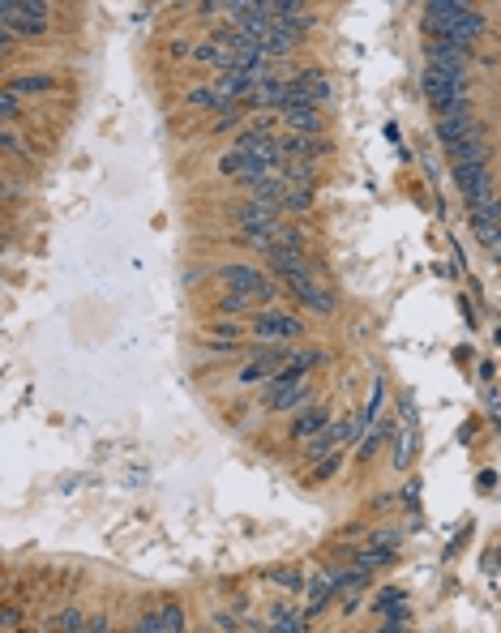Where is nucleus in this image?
<instances>
[{
	"mask_svg": "<svg viewBox=\"0 0 501 633\" xmlns=\"http://www.w3.org/2000/svg\"><path fill=\"white\" fill-rule=\"evenodd\" d=\"M467 56L442 52V48H429L425 52V73H420V86H425V99L433 103L437 116H450V111H467Z\"/></svg>",
	"mask_w": 501,
	"mask_h": 633,
	"instance_id": "nucleus-1",
	"label": "nucleus"
},
{
	"mask_svg": "<svg viewBox=\"0 0 501 633\" xmlns=\"http://www.w3.org/2000/svg\"><path fill=\"white\" fill-rule=\"evenodd\" d=\"M283 279H287V291L300 299L305 308H313L318 316H330V313H335V291L318 282V274H313V270L305 265V257H296V262L287 265Z\"/></svg>",
	"mask_w": 501,
	"mask_h": 633,
	"instance_id": "nucleus-2",
	"label": "nucleus"
},
{
	"mask_svg": "<svg viewBox=\"0 0 501 633\" xmlns=\"http://www.w3.org/2000/svg\"><path fill=\"white\" fill-rule=\"evenodd\" d=\"M48 22H52V4L48 0H13V4H4V35L9 39L48 35Z\"/></svg>",
	"mask_w": 501,
	"mask_h": 633,
	"instance_id": "nucleus-3",
	"label": "nucleus"
},
{
	"mask_svg": "<svg viewBox=\"0 0 501 633\" xmlns=\"http://www.w3.org/2000/svg\"><path fill=\"white\" fill-rule=\"evenodd\" d=\"M309 372L283 369L279 377H270L266 389H262V406L266 411H300L309 403Z\"/></svg>",
	"mask_w": 501,
	"mask_h": 633,
	"instance_id": "nucleus-4",
	"label": "nucleus"
},
{
	"mask_svg": "<svg viewBox=\"0 0 501 633\" xmlns=\"http://www.w3.org/2000/svg\"><path fill=\"white\" fill-rule=\"evenodd\" d=\"M219 287L253 296L257 304H274V296H279V282L270 279V274H262V270H253V265H223L219 270Z\"/></svg>",
	"mask_w": 501,
	"mask_h": 633,
	"instance_id": "nucleus-5",
	"label": "nucleus"
},
{
	"mask_svg": "<svg viewBox=\"0 0 501 633\" xmlns=\"http://www.w3.org/2000/svg\"><path fill=\"white\" fill-rule=\"evenodd\" d=\"M253 334L270 338V343H291V338L305 334V321H300V316H291L287 308L266 304V308H257V316H253Z\"/></svg>",
	"mask_w": 501,
	"mask_h": 633,
	"instance_id": "nucleus-6",
	"label": "nucleus"
},
{
	"mask_svg": "<svg viewBox=\"0 0 501 633\" xmlns=\"http://www.w3.org/2000/svg\"><path fill=\"white\" fill-rule=\"evenodd\" d=\"M283 124L291 133H305V138H322L326 133V111L322 103H313L305 94H291L283 107Z\"/></svg>",
	"mask_w": 501,
	"mask_h": 633,
	"instance_id": "nucleus-7",
	"label": "nucleus"
},
{
	"mask_svg": "<svg viewBox=\"0 0 501 633\" xmlns=\"http://www.w3.org/2000/svg\"><path fill=\"white\" fill-rule=\"evenodd\" d=\"M454 184H459V193L471 210H480L493 201V184H488V172H484V163H454Z\"/></svg>",
	"mask_w": 501,
	"mask_h": 633,
	"instance_id": "nucleus-8",
	"label": "nucleus"
},
{
	"mask_svg": "<svg viewBox=\"0 0 501 633\" xmlns=\"http://www.w3.org/2000/svg\"><path fill=\"white\" fill-rule=\"evenodd\" d=\"M326 423H330V411L326 406H305V411H296L291 415V423H287V437L291 441H313V437H322L326 432Z\"/></svg>",
	"mask_w": 501,
	"mask_h": 633,
	"instance_id": "nucleus-9",
	"label": "nucleus"
},
{
	"mask_svg": "<svg viewBox=\"0 0 501 633\" xmlns=\"http://www.w3.org/2000/svg\"><path fill=\"white\" fill-rule=\"evenodd\" d=\"M291 90L305 94V99H313V103H322V107L335 99V86H330V77H326L322 69H300L291 77Z\"/></svg>",
	"mask_w": 501,
	"mask_h": 633,
	"instance_id": "nucleus-10",
	"label": "nucleus"
},
{
	"mask_svg": "<svg viewBox=\"0 0 501 633\" xmlns=\"http://www.w3.org/2000/svg\"><path fill=\"white\" fill-rule=\"evenodd\" d=\"M394 544H398V539H394V535H386V530H381V535H369V539L356 548V565H364V569H377V565L394 561V552H398Z\"/></svg>",
	"mask_w": 501,
	"mask_h": 633,
	"instance_id": "nucleus-11",
	"label": "nucleus"
},
{
	"mask_svg": "<svg viewBox=\"0 0 501 633\" xmlns=\"http://www.w3.org/2000/svg\"><path fill=\"white\" fill-rule=\"evenodd\" d=\"M133 629L142 633H176L184 629V616H180V608H155V612H146L133 620Z\"/></svg>",
	"mask_w": 501,
	"mask_h": 633,
	"instance_id": "nucleus-12",
	"label": "nucleus"
},
{
	"mask_svg": "<svg viewBox=\"0 0 501 633\" xmlns=\"http://www.w3.org/2000/svg\"><path fill=\"white\" fill-rule=\"evenodd\" d=\"M60 86L52 73H13L9 77V90L13 94H52V90Z\"/></svg>",
	"mask_w": 501,
	"mask_h": 633,
	"instance_id": "nucleus-13",
	"label": "nucleus"
},
{
	"mask_svg": "<svg viewBox=\"0 0 501 633\" xmlns=\"http://www.w3.org/2000/svg\"><path fill=\"white\" fill-rule=\"evenodd\" d=\"M450 163H484V155H488V146L480 141V133H467V138L450 141L446 146Z\"/></svg>",
	"mask_w": 501,
	"mask_h": 633,
	"instance_id": "nucleus-14",
	"label": "nucleus"
},
{
	"mask_svg": "<svg viewBox=\"0 0 501 633\" xmlns=\"http://www.w3.org/2000/svg\"><path fill=\"white\" fill-rule=\"evenodd\" d=\"M283 180H287V176H283ZM279 210H287V214H305V210H313V184H296V180H287Z\"/></svg>",
	"mask_w": 501,
	"mask_h": 633,
	"instance_id": "nucleus-15",
	"label": "nucleus"
},
{
	"mask_svg": "<svg viewBox=\"0 0 501 633\" xmlns=\"http://www.w3.org/2000/svg\"><path fill=\"white\" fill-rule=\"evenodd\" d=\"M471 133V116L467 111H450V116H437V141L450 146V141H459Z\"/></svg>",
	"mask_w": 501,
	"mask_h": 633,
	"instance_id": "nucleus-16",
	"label": "nucleus"
},
{
	"mask_svg": "<svg viewBox=\"0 0 501 633\" xmlns=\"http://www.w3.org/2000/svg\"><path fill=\"white\" fill-rule=\"evenodd\" d=\"M253 304V296H240V291H223L219 299V316H240Z\"/></svg>",
	"mask_w": 501,
	"mask_h": 633,
	"instance_id": "nucleus-17",
	"label": "nucleus"
},
{
	"mask_svg": "<svg viewBox=\"0 0 501 633\" xmlns=\"http://www.w3.org/2000/svg\"><path fill=\"white\" fill-rule=\"evenodd\" d=\"M0 146H4V155H9V158H31V150H26L22 138L13 133V124H4V129H0Z\"/></svg>",
	"mask_w": 501,
	"mask_h": 633,
	"instance_id": "nucleus-18",
	"label": "nucleus"
},
{
	"mask_svg": "<svg viewBox=\"0 0 501 633\" xmlns=\"http://www.w3.org/2000/svg\"><path fill=\"white\" fill-rule=\"evenodd\" d=\"M381 441H386V428H381V423H377V428H364V432H360V458L377 454V450H381Z\"/></svg>",
	"mask_w": 501,
	"mask_h": 633,
	"instance_id": "nucleus-19",
	"label": "nucleus"
},
{
	"mask_svg": "<svg viewBox=\"0 0 501 633\" xmlns=\"http://www.w3.org/2000/svg\"><path fill=\"white\" fill-rule=\"evenodd\" d=\"M343 467V450H335L330 458H322V462H313V484H322V479H330V475Z\"/></svg>",
	"mask_w": 501,
	"mask_h": 633,
	"instance_id": "nucleus-20",
	"label": "nucleus"
},
{
	"mask_svg": "<svg viewBox=\"0 0 501 633\" xmlns=\"http://www.w3.org/2000/svg\"><path fill=\"white\" fill-rule=\"evenodd\" d=\"M215 334L240 343V338H245V325H240V316H223V321H215Z\"/></svg>",
	"mask_w": 501,
	"mask_h": 633,
	"instance_id": "nucleus-21",
	"label": "nucleus"
},
{
	"mask_svg": "<svg viewBox=\"0 0 501 633\" xmlns=\"http://www.w3.org/2000/svg\"><path fill=\"white\" fill-rule=\"evenodd\" d=\"M22 111V94H13V90H4V99H0V120L13 124Z\"/></svg>",
	"mask_w": 501,
	"mask_h": 633,
	"instance_id": "nucleus-22",
	"label": "nucleus"
},
{
	"mask_svg": "<svg viewBox=\"0 0 501 633\" xmlns=\"http://www.w3.org/2000/svg\"><path fill=\"white\" fill-rule=\"evenodd\" d=\"M52 629H90V620H82V612H73L69 608V612H60L52 620Z\"/></svg>",
	"mask_w": 501,
	"mask_h": 633,
	"instance_id": "nucleus-23",
	"label": "nucleus"
},
{
	"mask_svg": "<svg viewBox=\"0 0 501 633\" xmlns=\"http://www.w3.org/2000/svg\"><path fill=\"white\" fill-rule=\"evenodd\" d=\"M270 625H274V629H305V620H296L291 612H274L270 616Z\"/></svg>",
	"mask_w": 501,
	"mask_h": 633,
	"instance_id": "nucleus-24",
	"label": "nucleus"
}]
</instances>
